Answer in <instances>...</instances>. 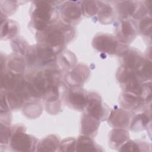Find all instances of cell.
Here are the masks:
<instances>
[{
	"mask_svg": "<svg viewBox=\"0 0 152 152\" xmlns=\"http://www.w3.org/2000/svg\"><path fill=\"white\" fill-rule=\"evenodd\" d=\"M10 145L14 150L28 151L34 150L32 147H34L35 144L33 138L28 135L17 131L12 135Z\"/></svg>",
	"mask_w": 152,
	"mask_h": 152,
	"instance_id": "2",
	"label": "cell"
},
{
	"mask_svg": "<svg viewBox=\"0 0 152 152\" xmlns=\"http://www.w3.org/2000/svg\"><path fill=\"white\" fill-rule=\"evenodd\" d=\"M148 26H151V20L149 18L148 20L145 19L140 24V29L142 31V33H143L144 34H147L148 33L147 32V28L150 29V27H148Z\"/></svg>",
	"mask_w": 152,
	"mask_h": 152,
	"instance_id": "14",
	"label": "cell"
},
{
	"mask_svg": "<svg viewBox=\"0 0 152 152\" xmlns=\"http://www.w3.org/2000/svg\"><path fill=\"white\" fill-rule=\"evenodd\" d=\"M96 148L94 142L90 138L87 137H79L75 142V151H98Z\"/></svg>",
	"mask_w": 152,
	"mask_h": 152,
	"instance_id": "6",
	"label": "cell"
},
{
	"mask_svg": "<svg viewBox=\"0 0 152 152\" xmlns=\"http://www.w3.org/2000/svg\"><path fill=\"white\" fill-rule=\"evenodd\" d=\"M75 140L71 139V141L62 142L59 148L61 151H75Z\"/></svg>",
	"mask_w": 152,
	"mask_h": 152,
	"instance_id": "12",
	"label": "cell"
},
{
	"mask_svg": "<svg viewBox=\"0 0 152 152\" xmlns=\"http://www.w3.org/2000/svg\"><path fill=\"white\" fill-rule=\"evenodd\" d=\"M88 111L91 117L96 119H99L103 115V108L102 107L100 101L95 99L88 100Z\"/></svg>",
	"mask_w": 152,
	"mask_h": 152,
	"instance_id": "7",
	"label": "cell"
},
{
	"mask_svg": "<svg viewBox=\"0 0 152 152\" xmlns=\"http://www.w3.org/2000/svg\"><path fill=\"white\" fill-rule=\"evenodd\" d=\"M94 46L100 51L108 53H113L117 48V42L112 36L106 34L96 37L93 42Z\"/></svg>",
	"mask_w": 152,
	"mask_h": 152,
	"instance_id": "3",
	"label": "cell"
},
{
	"mask_svg": "<svg viewBox=\"0 0 152 152\" xmlns=\"http://www.w3.org/2000/svg\"><path fill=\"white\" fill-rule=\"evenodd\" d=\"M151 62H146L144 65L143 66L141 67V70L139 72V75L141 77H144L147 78V77H151Z\"/></svg>",
	"mask_w": 152,
	"mask_h": 152,
	"instance_id": "13",
	"label": "cell"
},
{
	"mask_svg": "<svg viewBox=\"0 0 152 152\" xmlns=\"http://www.w3.org/2000/svg\"><path fill=\"white\" fill-rule=\"evenodd\" d=\"M121 31L122 37L126 39L131 38L135 34V30L134 27L128 20H124L122 21Z\"/></svg>",
	"mask_w": 152,
	"mask_h": 152,
	"instance_id": "10",
	"label": "cell"
},
{
	"mask_svg": "<svg viewBox=\"0 0 152 152\" xmlns=\"http://www.w3.org/2000/svg\"><path fill=\"white\" fill-rule=\"evenodd\" d=\"M67 100L73 107L82 110L87 104L88 99L81 89L72 88L68 94Z\"/></svg>",
	"mask_w": 152,
	"mask_h": 152,
	"instance_id": "4",
	"label": "cell"
},
{
	"mask_svg": "<svg viewBox=\"0 0 152 152\" xmlns=\"http://www.w3.org/2000/svg\"><path fill=\"white\" fill-rule=\"evenodd\" d=\"M59 145L58 138L54 136H50L44 139L40 144L37 150L39 151H55Z\"/></svg>",
	"mask_w": 152,
	"mask_h": 152,
	"instance_id": "8",
	"label": "cell"
},
{
	"mask_svg": "<svg viewBox=\"0 0 152 152\" xmlns=\"http://www.w3.org/2000/svg\"><path fill=\"white\" fill-rule=\"evenodd\" d=\"M52 7L45 1L39 2L33 11L35 27L42 31L47 28V25L51 18Z\"/></svg>",
	"mask_w": 152,
	"mask_h": 152,
	"instance_id": "1",
	"label": "cell"
},
{
	"mask_svg": "<svg viewBox=\"0 0 152 152\" xmlns=\"http://www.w3.org/2000/svg\"><path fill=\"white\" fill-rule=\"evenodd\" d=\"M47 32L45 34V40L51 46H61L65 41V36L62 29L53 27L46 28Z\"/></svg>",
	"mask_w": 152,
	"mask_h": 152,
	"instance_id": "5",
	"label": "cell"
},
{
	"mask_svg": "<svg viewBox=\"0 0 152 152\" xmlns=\"http://www.w3.org/2000/svg\"><path fill=\"white\" fill-rule=\"evenodd\" d=\"M64 14L66 17L69 19H76L80 15V11L77 6L70 5L66 6L64 9Z\"/></svg>",
	"mask_w": 152,
	"mask_h": 152,
	"instance_id": "11",
	"label": "cell"
},
{
	"mask_svg": "<svg viewBox=\"0 0 152 152\" xmlns=\"http://www.w3.org/2000/svg\"><path fill=\"white\" fill-rule=\"evenodd\" d=\"M124 61L127 68L132 69L134 68L139 65L140 58L135 53H129L125 56Z\"/></svg>",
	"mask_w": 152,
	"mask_h": 152,
	"instance_id": "9",
	"label": "cell"
}]
</instances>
